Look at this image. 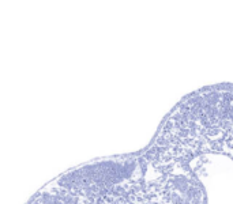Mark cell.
I'll use <instances>...</instances> for the list:
<instances>
[{
  "instance_id": "obj_1",
  "label": "cell",
  "mask_w": 233,
  "mask_h": 204,
  "mask_svg": "<svg viewBox=\"0 0 233 204\" xmlns=\"http://www.w3.org/2000/svg\"><path fill=\"white\" fill-rule=\"evenodd\" d=\"M29 204H155L143 184H132L123 189L110 192L96 199L68 197L47 191H41Z\"/></svg>"
}]
</instances>
